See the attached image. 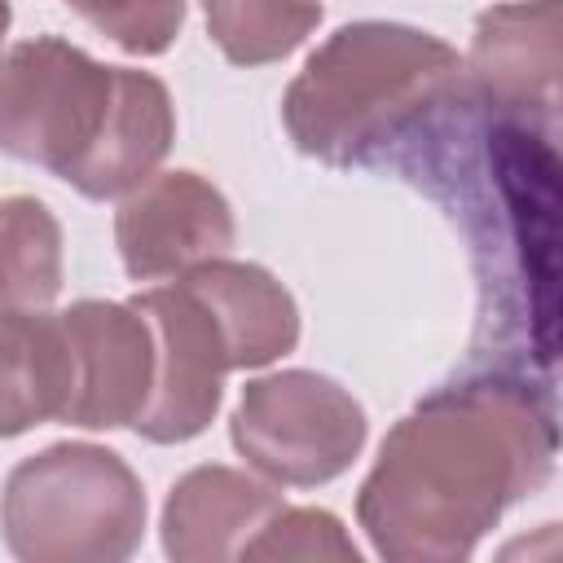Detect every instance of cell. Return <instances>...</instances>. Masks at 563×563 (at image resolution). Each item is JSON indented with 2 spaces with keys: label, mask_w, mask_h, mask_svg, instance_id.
<instances>
[{
  "label": "cell",
  "mask_w": 563,
  "mask_h": 563,
  "mask_svg": "<svg viewBox=\"0 0 563 563\" xmlns=\"http://www.w3.org/2000/svg\"><path fill=\"white\" fill-rule=\"evenodd\" d=\"M554 471L550 409L515 378H471L422 396L378 444L356 523L378 559L457 563Z\"/></svg>",
  "instance_id": "cell-1"
},
{
  "label": "cell",
  "mask_w": 563,
  "mask_h": 563,
  "mask_svg": "<svg viewBox=\"0 0 563 563\" xmlns=\"http://www.w3.org/2000/svg\"><path fill=\"white\" fill-rule=\"evenodd\" d=\"M462 88V57L409 22H347L325 35L282 92L299 154L352 167L440 114Z\"/></svg>",
  "instance_id": "cell-2"
},
{
  "label": "cell",
  "mask_w": 563,
  "mask_h": 563,
  "mask_svg": "<svg viewBox=\"0 0 563 563\" xmlns=\"http://www.w3.org/2000/svg\"><path fill=\"white\" fill-rule=\"evenodd\" d=\"M0 537L22 563H123L145 537L141 475L106 444L57 440L9 471Z\"/></svg>",
  "instance_id": "cell-3"
},
{
  "label": "cell",
  "mask_w": 563,
  "mask_h": 563,
  "mask_svg": "<svg viewBox=\"0 0 563 563\" xmlns=\"http://www.w3.org/2000/svg\"><path fill=\"white\" fill-rule=\"evenodd\" d=\"M365 405L330 374L277 369L242 387L229 440L255 475L277 488H317L339 479L365 449Z\"/></svg>",
  "instance_id": "cell-4"
},
{
  "label": "cell",
  "mask_w": 563,
  "mask_h": 563,
  "mask_svg": "<svg viewBox=\"0 0 563 563\" xmlns=\"http://www.w3.org/2000/svg\"><path fill=\"white\" fill-rule=\"evenodd\" d=\"M119 66L62 35H35L0 53V154L66 180L97 145L114 106Z\"/></svg>",
  "instance_id": "cell-5"
},
{
  "label": "cell",
  "mask_w": 563,
  "mask_h": 563,
  "mask_svg": "<svg viewBox=\"0 0 563 563\" xmlns=\"http://www.w3.org/2000/svg\"><path fill=\"white\" fill-rule=\"evenodd\" d=\"M128 303L145 317L154 339V378L132 431L150 444H185L220 413L224 374H233L229 343L211 308L180 277L167 286H145Z\"/></svg>",
  "instance_id": "cell-6"
},
{
  "label": "cell",
  "mask_w": 563,
  "mask_h": 563,
  "mask_svg": "<svg viewBox=\"0 0 563 563\" xmlns=\"http://www.w3.org/2000/svg\"><path fill=\"white\" fill-rule=\"evenodd\" d=\"M238 220L220 185L202 172H154L123 194L114 211V246L132 282L180 277L216 255H229Z\"/></svg>",
  "instance_id": "cell-7"
},
{
  "label": "cell",
  "mask_w": 563,
  "mask_h": 563,
  "mask_svg": "<svg viewBox=\"0 0 563 563\" xmlns=\"http://www.w3.org/2000/svg\"><path fill=\"white\" fill-rule=\"evenodd\" d=\"M70 356V396L62 422L84 431L132 427L154 378V339L132 303L75 299L57 312Z\"/></svg>",
  "instance_id": "cell-8"
},
{
  "label": "cell",
  "mask_w": 563,
  "mask_h": 563,
  "mask_svg": "<svg viewBox=\"0 0 563 563\" xmlns=\"http://www.w3.org/2000/svg\"><path fill=\"white\" fill-rule=\"evenodd\" d=\"M286 506L277 484L238 466H194L185 471L158 519L163 554L176 563H229L242 559L255 532Z\"/></svg>",
  "instance_id": "cell-9"
},
{
  "label": "cell",
  "mask_w": 563,
  "mask_h": 563,
  "mask_svg": "<svg viewBox=\"0 0 563 563\" xmlns=\"http://www.w3.org/2000/svg\"><path fill=\"white\" fill-rule=\"evenodd\" d=\"M466 75L497 110L554 114L559 101V0L493 4L475 18Z\"/></svg>",
  "instance_id": "cell-10"
},
{
  "label": "cell",
  "mask_w": 563,
  "mask_h": 563,
  "mask_svg": "<svg viewBox=\"0 0 563 563\" xmlns=\"http://www.w3.org/2000/svg\"><path fill=\"white\" fill-rule=\"evenodd\" d=\"M176 141V106L158 75L119 66L114 79V106L110 119L88 150V158L66 176L70 189H79L92 202L123 198L141 180L158 172V163L172 154Z\"/></svg>",
  "instance_id": "cell-11"
},
{
  "label": "cell",
  "mask_w": 563,
  "mask_h": 563,
  "mask_svg": "<svg viewBox=\"0 0 563 563\" xmlns=\"http://www.w3.org/2000/svg\"><path fill=\"white\" fill-rule=\"evenodd\" d=\"M180 282L211 308V317L229 343L233 369H260L286 352H295L299 303L264 264L216 255V260L180 273Z\"/></svg>",
  "instance_id": "cell-12"
},
{
  "label": "cell",
  "mask_w": 563,
  "mask_h": 563,
  "mask_svg": "<svg viewBox=\"0 0 563 563\" xmlns=\"http://www.w3.org/2000/svg\"><path fill=\"white\" fill-rule=\"evenodd\" d=\"M70 356L57 312H0V440L62 422Z\"/></svg>",
  "instance_id": "cell-13"
},
{
  "label": "cell",
  "mask_w": 563,
  "mask_h": 563,
  "mask_svg": "<svg viewBox=\"0 0 563 563\" xmlns=\"http://www.w3.org/2000/svg\"><path fill=\"white\" fill-rule=\"evenodd\" d=\"M62 224L35 194L0 198V312H35L62 295Z\"/></svg>",
  "instance_id": "cell-14"
},
{
  "label": "cell",
  "mask_w": 563,
  "mask_h": 563,
  "mask_svg": "<svg viewBox=\"0 0 563 563\" xmlns=\"http://www.w3.org/2000/svg\"><path fill=\"white\" fill-rule=\"evenodd\" d=\"M207 35L233 66L290 57L321 22V0H202Z\"/></svg>",
  "instance_id": "cell-15"
},
{
  "label": "cell",
  "mask_w": 563,
  "mask_h": 563,
  "mask_svg": "<svg viewBox=\"0 0 563 563\" xmlns=\"http://www.w3.org/2000/svg\"><path fill=\"white\" fill-rule=\"evenodd\" d=\"M97 35L132 57H158L185 31L189 0H66Z\"/></svg>",
  "instance_id": "cell-16"
},
{
  "label": "cell",
  "mask_w": 563,
  "mask_h": 563,
  "mask_svg": "<svg viewBox=\"0 0 563 563\" xmlns=\"http://www.w3.org/2000/svg\"><path fill=\"white\" fill-rule=\"evenodd\" d=\"M242 559H339V563H361L356 541L343 532L339 515L317 510V506H282L246 545Z\"/></svg>",
  "instance_id": "cell-17"
},
{
  "label": "cell",
  "mask_w": 563,
  "mask_h": 563,
  "mask_svg": "<svg viewBox=\"0 0 563 563\" xmlns=\"http://www.w3.org/2000/svg\"><path fill=\"white\" fill-rule=\"evenodd\" d=\"M9 22H13V9H9V0H0V44L9 35Z\"/></svg>",
  "instance_id": "cell-18"
}]
</instances>
